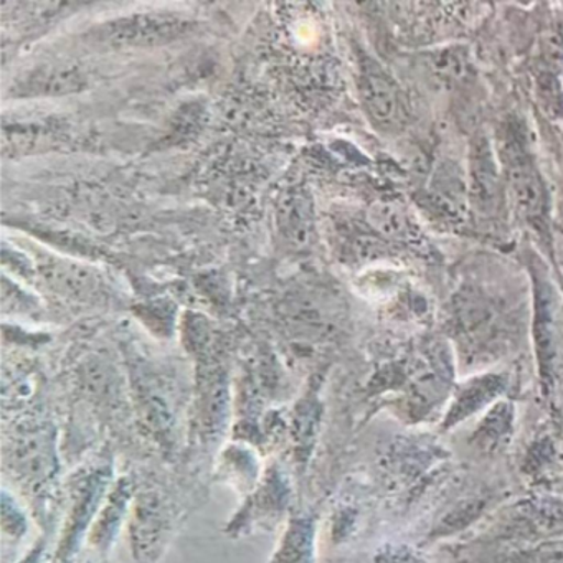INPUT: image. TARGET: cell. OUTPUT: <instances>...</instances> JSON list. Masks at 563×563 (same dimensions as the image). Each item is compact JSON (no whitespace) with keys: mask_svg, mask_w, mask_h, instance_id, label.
<instances>
[{"mask_svg":"<svg viewBox=\"0 0 563 563\" xmlns=\"http://www.w3.org/2000/svg\"><path fill=\"white\" fill-rule=\"evenodd\" d=\"M273 563H314V527L311 520L289 523Z\"/></svg>","mask_w":563,"mask_h":563,"instance_id":"cell-6","label":"cell"},{"mask_svg":"<svg viewBox=\"0 0 563 563\" xmlns=\"http://www.w3.org/2000/svg\"><path fill=\"white\" fill-rule=\"evenodd\" d=\"M194 22L179 14H136L108 22L95 31V38L113 47H161L189 34Z\"/></svg>","mask_w":563,"mask_h":563,"instance_id":"cell-2","label":"cell"},{"mask_svg":"<svg viewBox=\"0 0 563 563\" xmlns=\"http://www.w3.org/2000/svg\"><path fill=\"white\" fill-rule=\"evenodd\" d=\"M503 159L517 210L526 219H540L545 209V190L529 154L516 137L504 141Z\"/></svg>","mask_w":563,"mask_h":563,"instance_id":"cell-3","label":"cell"},{"mask_svg":"<svg viewBox=\"0 0 563 563\" xmlns=\"http://www.w3.org/2000/svg\"><path fill=\"white\" fill-rule=\"evenodd\" d=\"M514 410L510 405L499 404L486 415L481 427L474 433V443L481 450L494 451L506 444L512 430Z\"/></svg>","mask_w":563,"mask_h":563,"instance_id":"cell-8","label":"cell"},{"mask_svg":"<svg viewBox=\"0 0 563 563\" xmlns=\"http://www.w3.org/2000/svg\"><path fill=\"white\" fill-rule=\"evenodd\" d=\"M128 497H130V490L126 489L124 484H118L117 489L111 494L108 506L104 507L103 514L98 519L97 526H95L93 533H91V542L100 549H108L110 543L113 542L114 536H117L118 526L121 523V517H123L124 509H126Z\"/></svg>","mask_w":563,"mask_h":563,"instance_id":"cell-10","label":"cell"},{"mask_svg":"<svg viewBox=\"0 0 563 563\" xmlns=\"http://www.w3.org/2000/svg\"><path fill=\"white\" fill-rule=\"evenodd\" d=\"M374 563H428L415 547L408 543H385L375 552Z\"/></svg>","mask_w":563,"mask_h":563,"instance_id":"cell-15","label":"cell"},{"mask_svg":"<svg viewBox=\"0 0 563 563\" xmlns=\"http://www.w3.org/2000/svg\"><path fill=\"white\" fill-rule=\"evenodd\" d=\"M489 563H563V537L514 545L497 553Z\"/></svg>","mask_w":563,"mask_h":563,"instance_id":"cell-7","label":"cell"},{"mask_svg":"<svg viewBox=\"0 0 563 563\" xmlns=\"http://www.w3.org/2000/svg\"><path fill=\"white\" fill-rule=\"evenodd\" d=\"M473 183L476 187V196H479L481 199L487 200L497 194L496 174H494L493 164H490L486 150H483V156L479 154L474 163Z\"/></svg>","mask_w":563,"mask_h":563,"instance_id":"cell-14","label":"cell"},{"mask_svg":"<svg viewBox=\"0 0 563 563\" xmlns=\"http://www.w3.org/2000/svg\"><path fill=\"white\" fill-rule=\"evenodd\" d=\"M362 103L372 120L380 126H391L401 118L400 97L390 78L375 67L365 68L361 75Z\"/></svg>","mask_w":563,"mask_h":563,"instance_id":"cell-4","label":"cell"},{"mask_svg":"<svg viewBox=\"0 0 563 563\" xmlns=\"http://www.w3.org/2000/svg\"><path fill=\"white\" fill-rule=\"evenodd\" d=\"M91 563V562H90Z\"/></svg>","mask_w":563,"mask_h":563,"instance_id":"cell-16","label":"cell"},{"mask_svg":"<svg viewBox=\"0 0 563 563\" xmlns=\"http://www.w3.org/2000/svg\"><path fill=\"white\" fill-rule=\"evenodd\" d=\"M484 507H486V500L484 499L463 500L437 523L434 536H450V533L460 532L461 529L470 526L473 520H476L483 514Z\"/></svg>","mask_w":563,"mask_h":563,"instance_id":"cell-12","label":"cell"},{"mask_svg":"<svg viewBox=\"0 0 563 563\" xmlns=\"http://www.w3.org/2000/svg\"><path fill=\"white\" fill-rule=\"evenodd\" d=\"M496 539L522 545L540 540L562 539L563 499L532 497L514 504L494 527Z\"/></svg>","mask_w":563,"mask_h":563,"instance_id":"cell-1","label":"cell"},{"mask_svg":"<svg viewBox=\"0 0 563 563\" xmlns=\"http://www.w3.org/2000/svg\"><path fill=\"white\" fill-rule=\"evenodd\" d=\"M279 227L283 233L296 245L305 246L311 236V213L306 207L305 200L292 197L283 203L279 212Z\"/></svg>","mask_w":563,"mask_h":563,"instance_id":"cell-11","label":"cell"},{"mask_svg":"<svg viewBox=\"0 0 563 563\" xmlns=\"http://www.w3.org/2000/svg\"><path fill=\"white\" fill-rule=\"evenodd\" d=\"M368 222L375 230L388 236L404 235L405 229H407L404 213L388 203H377L372 207L368 212Z\"/></svg>","mask_w":563,"mask_h":563,"instance_id":"cell-13","label":"cell"},{"mask_svg":"<svg viewBox=\"0 0 563 563\" xmlns=\"http://www.w3.org/2000/svg\"><path fill=\"white\" fill-rule=\"evenodd\" d=\"M503 390V378L494 377V375H487V377L471 382L466 387L461 388L460 394H457L456 401L448 413L446 427L450 428L451 424L460 423L464 418L476 413Z\"/></svg>","mask_w":563,"mask_h":563,"instance_id":"cell-5","label":"cell"},{"mask_svg":"<svg viewBox=\"0 0 563 563\" xmlns=\"http://www.w3.org/2000/svg\"><path fill=\"white\" fill-rule=\"evenodd\" d=\"M80 71L74 68L57 67L41 70L32 74L22 88H25L27 95H57L68 93V91L78 90L81 85Z\"/></svg>","mask_w":563,"mask_h":563,"instance_id":"cell-9","label":"cell"}]
</instances>
